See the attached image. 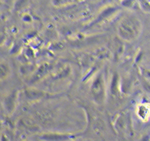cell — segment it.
<instances>
[{
    "instance_id": "cell-1",
    "label": "cell",
    "mask_w": 150,
    "mask_h": 141,
    "mask_svg": "<svg viewBox=\"0 0 150 141\" xmlns=\"http://www.w3.org/2000/svg\"><path fill=\"white\" fill-rule=\"evenodd\" d=\"M139 28V24L128 21L127 22L123 23L120 26V35L124 37L125 39H133L138 36Z\"/></svg>"
},
{
    "instance_id": "cell-2",
    "label": "cell",
    "mask_w": 150,
    "mask_h": 141,
    "mask_svg": "<svg viewBox=\"0 0 150 141\" xmlns=\"http://www.w3.org/2000/svg\"><path fill=\"white\" fill-rule=\"evenodd\" d=\"M8 73V69L6 66L3 63H0V79H2L5 77Z\"/></svg>"
}]
</instances>
